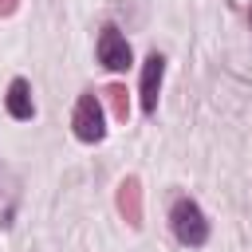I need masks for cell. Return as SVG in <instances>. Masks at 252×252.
<instances>
[{
	"label": "cell",
	"instance_id": "1",
	"mask_svg": "<svg viewBox=\"0 0 252 252\" xmlns=\"http://www.w3.org/2000/svg\"><path fill=\"white\" fill-rule=\"evenodd\" d=\"M169 224H173V236H177L185 248H201V244L209 240V220H205L201 205L189 201V197H177V201H173Z\"/></svg>",
	"mask_w": 252,
	"mask_h": 252
},
{
	"label": "cell",
	"instance_id": "2",
	"mask_svg": "<svg viewBox=\"0 0 252 252\" xmlns=\"http://www.w3.org/2000/svg\"><path fill=\"white\" fill-rule=\"evenodd\" d=\"M71 126H75V138H79V142H87V146H94V142H102V138H106L102 102H98V94H94V91L79 94L75 114H71Z\"/></svg>",
	"mask_w": 252,
	"mask_h": 252
},
{
	"label": "cell",
	"instance_id": "3",
	"mask_svg": "<svg viewBox=\"0 0 252 252\" xmlns=\"http://www.w3.org/2000/svg\"><path fill=\"white\" fill-rule=\"evenodd\" d=\"M98 63H102L106 71H126V67L134 63V51H130L126 35H122L114 24H106V28L98 32Z\"/></svg>",
	"mask_w": 252,
	"mask_h": 252
},
{
	"label": "cell",
	"instance_id": "4",
	"mask_svg": "<svg viewBox=\"0 0 252 252\" xmlns=\"http://www.w3.org/2000/svg\"><path fill=\"white\" fill-rule=\"evenodd\" d=\"M161 79H165V59H161L158 51H150V55H146V63H142V110H146V114H154V110H158Z\"/></svg>",
	"mask_w": 252,
	"mask_h": 252
},
{
	"label": "cell",
	"instance_id": "5",
	"mask_svg": "<svg viewBox=\"0 0 252 252\" xmlns=\"http://www.w3.org/2000/svg\"><path fill=\"white\" fill-rule=\"evenodd\" d=\"M4 102H8V114H12L16 122H32V118H35V102H32V87H28V79H12Z\"/></svg>",
	"mask_w": 252,
	"mask_h": 252
},
{
	"label": "cell",
	"instance_id": "6",
	"mask_svg": "<svg viewBox=\"0 0 252 252\" xmlns=\"http://www.w3.org/2000/svg\"><path fill=\"white\" fill-rule=\"evenodd\" d=\"M118 209H122V217L138 228L142 224V185H138V177H126L122 185H118Z\"/></svg>",
	"mask_w": 252,
	"mask_h": 252
},
{
	"label": "cell",
	"instance_id": "7",
	"mask_svg": "<svg viewBox=\"0 0 252 252\" xmlns=\"http://www.w3.org/2000/svg\"><path fill=\"white\" fill-rule=\"evenodd\" d=\"M106 94H110V102H114V114L126 118V91H122V87H110Z\"/></svg>",
	"mask_w": 252,
	"mask_h": 252
},
{
	"label": "cell",
	"instance_id": "8",
	"mask_svg": "<svg viewBox=\"0 0 252 252\" xmlns=\"http://www.w3.org/2000/svg\"><path fill=\"white\" fill-rule=\"evenodd\" d=\"M16 4H20V0H0V16H12V12H16Z\"/></svg>",
	"mask_w": 252,
	"mask_h": 252
}]
</instances>
